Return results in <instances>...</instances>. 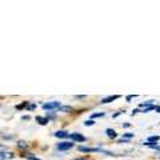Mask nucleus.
I'll return each instance as SVG.
<instances>
[{"mask_svg": "<svg viewBox=\"0 0 160 160\" xmlns=\"http://www.w3.org/2000/svg\"><path fill=\"white\" fill-rule=\"evenodd\" d=\"M3 149H6V146H2V144H0V151H3Z\"/></svg>", "mask_w": 160, "mask_h": 160, "instance_id": "19", "label": "nucleus"}, {"mask_svg": "<svg viewBox=\"0 0 160 160\" xmlns=\"http://www.w3.org/2000/svg\"><path fill=\"white\" fill-rule=\"evenodd\" d=\"M55 136L60 138V139H66V138H69V133L67 131H58L56 133H55Z\"/></svg>", "mask_w": 160, "mask_h": 160, "instance_id": "8", "label": "nucleus"}, {"mask_svg": "<svg viewBox=\"0 0 160 160\" xmlns=\"http://www.w3.org/2000/svg\"><path fill=\"white\" fill-rule=\"evenodd\" d=\"M15 155L12 152H0V160H6V159H13Z\"/></svg>", "mask_w": 160, "mask_h": 160, "instance_id": "5", "label": "nucleus"}, {"mask_svg": "<svg viewBox=\"0 0 160 160\" xmlns=\"http://www.w3.org/2000/svg\"><path fill=\"white\" fill-rule=\"evenodd\" d=\"M62 107V103L60 102H49V103H46L43 104V109H48V111H52V109H59Z\"/></svg>", "mask_w": 160, "mask_h": 160, "instance_id": "1", "label": "nucleus"}, {"mask_svg": "<svg viewBox=\"0 0 160 160\" xmlns=\"http://www.w3.org/2000/svg\"><path fill=\"white\" fill-rule=\"evenodd\" d=\"M104 115H106L104 112H95V113H92V115H91V120H93L95 118H103Z\"/></svg>", "mask_w": 160, "mask_h": 160, "instance_id": "12", "label": "nucleus"}, {"mask_svg": "<svg viewBox=\"0 0 160 160\" xmlns=\"http://www.w3.org/2000/svg\"><path fill=\"white\" fill-rule=\"evenodd\" d=\"M106 133H107V136L111 138V139H115V138L118 136L116 131H115V129H112V128H107V129H106Z\"/></svg>", "mask_w": 160, "mask_h": 160, "instance_id": "7", "label": "nucleus"}, {"mask_svg": "<svg viewBox=\"0 0 160 160\" xmlns=\"http://www.w3.org/2000/svg\"><path fill=\"white\" fill-rule=\"evenodd\" d=\"M18 147L20 149H27L28 148V144L24 142V140H19V142H18Z\"/></svg>", "mask_w": 160, "mask_h": 160, "instance_id": "10", "label": "nucleus"}, {"mask_svg": "<svg viewBox=\"0 0 160 160\" xmlns=\"http://www.w3.org/2000/svg\"><path fill=\"white\" fill-rule=\"evenodd\" d=\"M79 151H82V152H99V148H88V147L80 146L79 147Z\"/></svg>", "mask_w": 160, "mask_h": 160, "instance_id": "6", "label": "nucleus"}, {"mask_svg": "<svg viewBox=\"0 0 160 160\" xmlns=\"http://www.w3.org/2000/svg\"><path fill=\"white\" fill-rule=\"evenodd\" d=\"M135 136V135L133 133H131V132H126V133H123V139H132Z\"/></svg>", "mask_w": 160, "mask_h": 160, "instance_id": "13", "label": "nucleus"}, {"mask_svg": "<svg viewBox=\"0 0 160 160\" xmlns=\"http://www.w3.org/2000/svg\"><path fill=\"white\" fill-rule=\"evenodd\" d=\"M159 139H160V136H158V135H155V136H149L148 138V143H158Z\"/></svg>", "mask_w": 160, "mask_h": 160, "instance_id": "11", "label": "nucleus"}, {"mask_svg": "<svg viewBox=\"0 0 160 160\" xmlns=\"http://www.w3.org/2000/svg\"><path fill=\"white\" fill-rule=\"evenodd\" d=\"M27 160H40V159H38V158H33V156H28V158H27Z\"/></svg>", "mask_w": 160, "mask_h": 160, "instance_id": "17", "label": "nucleus"}, {"mask_svg": "<svg viewBox=\"0 0 160 160\" xmlns=\"http://www.w3.org/2000/svg\"><path fill=\"white\" fill-rule=\"evenodd\" d=\"M72 107L71 106H66V107H60V111H63V112H68V111H72Z\"/></svg>", "mask_w": 160, "mask_h": 160, "instance_id": "14", "label": "nucleus"}, {"mask_svg": "<svg viewBox=\"0 0 160 160\" xmlns=\"http://www.w3.org/2000/svg\"><path fill=\"white\" fill-rule=\"evenodd\" d=\"M76 160H86V159H76Z\"/></svg>", "mask_w": 160, "mask_h": 160, "instance_id": "20", "label": "nucleus"}, {"mask_svg": "<svg viewBox=\"0 0 160 160\" xmlns=\"http://www.w3.org/2000/svg\"><path fill=\"white\" fill-rule=\"evenodd\" d=\"M153 109H155L156 112H159V113H160V106H155V108H153Z\"/></svg>", "mask_w": 160, "mask_h": 160, "instance_id": "18", "label": "nucleus"}, {"mask_svg": "<svg viewBox=\"0 0 160 160\" xmlns=\"http://www.w3.org/2000/svg\"><path fill=\"white\" fill-rule=\"evenodd\" d=\"M36 122L39 124H42V126H46V124L49 122L48 118H42V116H36Z\"/></svg>", "mask_w": 160, "mask_h": 160, "instance_id": "9", "label": "nucleus"}, {"mask_svg": "<svg viewBox=\"0 0 160 160\" xmlns=\"http://www.w3.org/2000/svg\"><path fill=\"white\" fill-rule=\"evenodd\" d=\"M120 96L119 95H113V96H107V98H104V99H102V103L103 104H107V103H111V102H113V100H118Z\"/></svg>", "mask_w": 160, "mask_h": 160, "instance_id": "4", "label": "nucleus"}, {"mask_svg": "<svg viewBox=\"0 0 160 160\" xmlns=\"http://www.w3.org/2000/svg\"><path fill=\"white\" fill-rule=\"evenodd\" d=\"M72 147H73L72 142H63V143H59L56 148L59 149V151H67V149H71Z\"/></svg>", "mask_w": 160, "mask_h": 160, "instance_id": "2", "label": "nucleus"}, {"mask_svg": "<svg viewBox=\"0 0 160 160\" xmlns=\"http://www.w3.org/2000/svg\"><path fill=\"white\" fill-rule=\"evenodd\" d=\"M84 124H86L87 127H89V126H93L95 122H93V120H91V119H88V120H86V122H84Z\"/></svg>", "mask_w": 160, "mask_h": 160, "instance_id": "15", "label": "nucleus"}, {"mask_svg": "<svg viewBox=\"0 0 160 160\" xmlns=\"http://www.w3.org/2000/svg\"><path fill=\"white\" fill-rule=\"evenodd\" d=\"M69 138H71L72 142H86V138L83 136L82 133H78V132H73V133H69Z\"/></svg>", "mask_w": 160, "mask_h": 160, "instance_id": "3", "label": "nucleus"}, {"mask_svg": "<svg viewBox=\"0 0 160 160\" xmlns=\"http://www.w3.org/2000/svg\"><path fill=\"white\" fill-rule=\"evenodd\" d=\"M133 98H136V95H129V96H127L126 99H127V100H131V99H133Z\"/></svg>", "mask_w": 160, "mask_h": 160, "instance_id": "16", "label": "nucleus"}]
</instances>
